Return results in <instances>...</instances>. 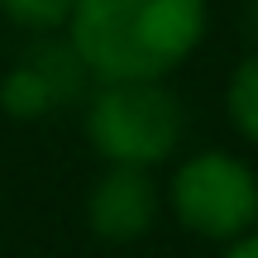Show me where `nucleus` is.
Here are the masks:
<instances>
[{
    "label": "nucleus",
    "mask_w": 258,
    "mask_h": 258,
    "mask_svg": "<svg viewBox=\"0 0 258 258\" xmlns=\"http://www.w3.org/2000/svg\"><path fill=\"white\" fill-rule=\"evenodd\" d=\"M206 0H77L67 43L91 82H163L201 48Z\"/></svg>",
    "instance_id": "obj_1"
},
{
    "label": "nucleus",
    "mask_w": 258,
    "mask_h": 258,
    "mask_svg": "<svg viewBox=\"0 0 258 258\" xmlns=\"http://www.w3.org/2000/svg\"><path fill=\"white\" fill-rule=\"evenodd\" d=\"M86 139L101 163L153 172L182 144V105L163 82H96L86 101Z\"/></svg>",
    "instance_id": "obj_2"
},
{
    "label": "nucleus",
    "mask_w": 258,
    "mask_h": 258,
    "mask_svg": "<svg viewBox=\"0 0 258 258\" xmlns=\"http://www.w3.org/2000/svg\"><path fill=\"white\" fill-rule=\"evenodd\" d=\"M163 201L182 230L230 244L258 225V172L225 148H201L172 167Z\"/></svg>",
    "instance_id": "obj_3"
},
{
    "label": "nucleus",
    "mask_w": 258,
    "mask_h": 258,
    "mask_svg": "<svg viewBox=\"0 0 258 258\" xmlns=\"http://www.w3.org/2000/svg\"><path fill=\"white\" fill-rule=\"evenodd\" d=\"M91 82L82 67V57L72 53V43H38L34 53H24L5 77H0V110L10 120H48L62 101H72L82 86Z\"/></svg>",
    "instance_id": "obj_4"
},
{
    "label": "nucleus",
    "mask_w": 258,
    "mask_h": 258,
    "mask_svg": "<svg viewBox=\"0 0 258 258\" xmlns=\"http://www.w3.org/2000/svg\"><path fill=\"white\" fill-rule=\"evenodd\" d=\"M158 206H163V191L148 167L105 163V172L91 182V196H86V225L101 244H139L153 230Z\"/></svg>",
    "instance_id": "obj_5"
},
{
    "label": "nucleus",
    "mask_w": 258,
    "mask_h": 258,
    "mask_svg": "<svg viewBox=\"0 0 258 258\" xmlns=\"http://www.w3.org/2000/svg\"><path fill=\"white\" fill-rule=\"evenodd\" d=\"M225 110H230V124L239 129V139L258 148V53H249L234 67L230 86H225Z\"/></svg>",
    "instance_id": "obj_6"
},
{
    "label": "nucleus",
    "mask_w": 258,
    "mask_h": 258,
    "mask_svg": "<svg viewBox=\"0 0 258 258\" xmlns=\"http://www.w3.org/2000/svg\"><path fill=\"white\" fill-rule=\"evenodd\" d=\"M77 0H0V15L15 29H29V34H53V29H67Z\"/></svg>",
    "instance_id": "obj_7"
},
{
    "label": "nucleus",
    "mask_w": 258,
    "mask_h": 258,
    "mask_svg": "<svg viewBox=\"0 0 258 258\" xmlns=\"http://www.w3.org/2000/svg\"><path fill=\"white\" fill-rule=\"evenodd\" d=\"M220 258H258V225H253L249 234H239V239H230Z\"/></svg>",
    "instance_id": "obj_8"
}]
</instances>
